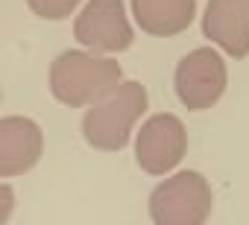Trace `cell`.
Segmentation results:
<instances>
[{
	"instance_id": "9c48e42d",
	"label": "cell",
	"mask_w": 249,
	"mask_h": 225,
	"mask_svg": "<svg viewBox=\"0 0 249 225\" xmlns=\"http://www.w3.org/2000/svg\"><path fill=\"white\" fill-rule=\"evenodd\" d=\"M132 15L144 32L170 38L191 27L196 0H132Z\"/></svg>"
},
{
	"instance_id": "6da1fadb",
	"label": "cell",
	"mask_w": 249,
	"mask_h": 225,
	"mask_svg": "<svg viewBox=\"0 0 249 225\" xmlns=\"http://www.w3.org/2000/svg\"><path fill=\"white\" fill-rule=\"evenodd\" d=\"M144 111H147V88L141 82H117L82 117V135L88 146L103 152H120L129 144L132 126Z\"/></svg>"
},
{
	"instance_id": "ba28073f",
	"label": "cell",
	"mask_w": 249,
	"mask_h": 225,
	"mask_svg": "<svg viewBox=\"0 0 249 225\" xmlns=\"http://www.w3.org/2000/svg\"><path fill=\"white\" fill-rule=\"evenodd\" d=\"M202 32L229 56H249V0H208Z\"/></svg>"
},
{
	"instance_id": "30bf717a",
	"label": "cell",
	"mask_w": 249,
	"mask_h": 225,
	"mask_svg": "<svg viewBox=\"0 0 249 225\" xmlns=\"http://www.w3.org/2000/svg\"><path fill=\"white\" fill-rule=\"evenodd\" d=\"M27 3H30V9L38 18H44V21H62V18H68L79 6V0H27Z\"/></svg>"
},
{
	"instance_id": "52a82bcc",
	"label": "cell",
	"mask_w": 249,
	"mask_h": 225,
	"mask_svg": "<svg viewBox=\"0 0 249 225\" xmlns=\"http://www.w3.org/2000/svg\"><path fill=\"white\" fill-rule=\"evenodd\" d=\"M44 135L30 117H3L0 120V176L12 178L33 170L41 158Z\"/></svg>"
},
{
	"instance_id": "7a4b0ae2",
	"label": "cell",
	"mask_w": 249,
	"mask_h": 225,
	"mask_svg": "<svg viewBox=\"0 0 249 225\" xmlns=\"http://www.w3.org/2000/svg\"><path fill=\"white\" fill-rule=\"evenodd\" d=\"M120 79H123V70L117 62L100 59L82 50H65L50 64V91L59 102L71 108L94 105Z\"/></svg>"
},
{
	"instance_id": "3957f363",
	"label": "cell",
	"mask_w": 249,
	"mask_h": 225,
	"mask_svg": "<svg viewBox=\"0 0 249 225\" xmlns=\"http://www.w3.org/2000/svg\"><path fill=\"white\" fill-rule=\"evenodd\" d=\"M214 193L196 170L176 173L150 196V216L156 225H202L211 216Z\"/></svg>"
},
{
	"instance_id": "8fae6325",
	"label": "cell",
	"mask_w": 249,
	"mask_h": 225,
	"mask_svg": "<svg viewBox=\"0 0 249 225\" xmlns=\"http://www.w3.org/2000/svg\"><path fill=\"white\" fill-rule=\"evenodd\" d=\"M0 202H3V210H0V222H6V216H9V208H12V190H9V184H3V187H0Z\"/></svg>"
},
{
	"instance_id": "5b68a950",
	"label": "cell",
	"mask_w": 249,
	"mask_h": 225,
	"mask_svg": "<svg viewBox=\"0 0 249 225\" xmlns=\"http://www.w3.org/2000/svg\"><path fill=\"white\" fill-rule=\"evenodd\" d=\"M188 149V132L176 114H156L150 117L135 141V161L150 176L170 173Z\"/></svg>"
},
{
	"instance_id": "8992f818",
	"label": "cell",
	"mask_w": 249,
	"mask_h": 225,
	"mask_svg": "<svg viewBox=\"0 0 249 225\" xmlns=\"http://www.w3.org/2000/svg\"><path fill=\"white\" fill-rule=\"evenodd\" d=\"M73 35L94 53H120L135 38L120 0H88L73 24Z\"/></svg>"
},
{
	"instance_id": "277c9868",
	"label": "cell",
	"mask_w": 249,
	"mask_h": 225,
	"mask_svg": "<svg viewBox=\"0 0 249 225\" xmlns=\"http://www.w3.org/2000/svg\"><path fill=\"white\" fill-rule=\"evenodd\" d=\"M226 82H229L226 62L211 47H199L188 53L176 67V96L188 111L211 108L223 96Z\"/></svg>"
}]
</instances>
